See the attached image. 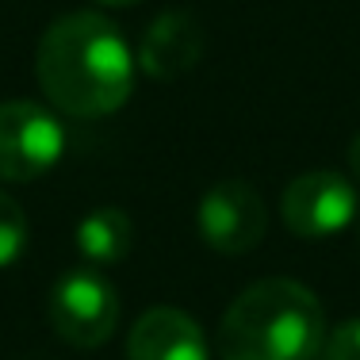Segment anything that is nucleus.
<instances>
[{
  "label": "nucleus",
  "instance_id": "7ed1b4c3",
  "mask_svg": "<svg viewBox=\"0 0 360 360\" xmlns=\"http://www.w3.org/2000/svg\"><path fill=\"white\" fill-rule=\"evenodd\" d=\"M50 326L73 349H100L119 326V291L96 269H70L50 291Z\"/></svg>",
  "mask_w": 360,
  "mask_h": 360
},
{
  "label": "nucleus",
  "instance_id": "ddd939ff",
  "mask_svg": "<svg viewBox=\"0 0 360 360\" xmlns=\"http://www.w3.org/2000/svg\"><path fill=\"white\" fill-rule=\"evenodd\" d=\"M100 4H108V8H131V4H139V0H100Z\"/></svg>",
  "mask_w": 360,
  "mask_h": 360
},
{
  "label": "nucleus",
  "instance_id": "9d476101",
  "mask_svg": "<svg viewBox=\"0 0 360 360\" xmlns=\"http://www.w3.org/2000/svg\"><path fill=\"white\" fill-rule=\"evenodd\" d=\"M27 250V219L8 192H0V269L15 264Z\"/></svg>",
  "mask_w": 360,
  "mask_h": 360
},
{
  "label": "nucleus",
  "instance_id": "1a4fd4ad",
  "mask_svg": "<svg viewBox=\"0 0 360 360\" xmlns=\"http://www.w3.org/2000/svg\"><path fill=\"white\" fill-rule=\"evenodd\" d=\"M73 242L89 264H119L134 245V222L119 207H96L77 222Z\"/></svg>",
  "mask_w": 360,
  "mask_h": 360
},
{
  "label": "nucleus",
  "instance_id": "423d86ee",
  "mask_svg": "<svg viewBox=\"0 0 360 360\" xmlns=\"http://www.w3.org/2000/svg\"><path fill=\"white\" fill-rule=\"evenodd\" d=\"M195 222H200V238L215 253L238 257L261 245L264 230H269V211H264V200L257 195L253 184L219 180L203 192Z\"/></svg>",
  "mask_w": 360,
  "mask_h": 360
},
{
  "label": "nucleus",
  "instance_id": "f03ea898",
  "mask_svg": "<svg viewBox=\"0 0 360 360\" xmlns=\"http://www.w3.org/2000/svg\"><path fill=\"white\" fill-rule=\"evenodd\" d=\"M326 311L307 284L257 280L226 307L215 333L219 360H314L326 345Z\"/></svg>",
  "mask_w": 360,
  "mask_h": 360
},
{
  "label": "nucleus",
  "instance_id": "f8f14e48",
  "mask_svg": "<svg viewBox=\"0 0 360 360\" xmlns=\"http://www.w3.org/2000/svg\"><path fill=\"white\" fill-rule=\"evenodd\" d=\"M349 173H353V180L360 184V134L353 139V146H349Z\"/></svg>",
  "mask_w": 360,
  "mask_h": 360
},
{
  "label": "nucleus",
  "instance_id": "20e7f679",
  "mask_svg": "<svg viewBox=\"0 0 360 360\" xmlns=\"http://www.w3.org/2000/svg\"><path fill=\"white\" fill-rule=\"evenodd\" d=\"M65 153V127L31 100L0 104V180L27 184L46 176Z\"/></svg>",
  "mask_w": 360,
  "mask_h": 360
},
{
  "label": "nucleus",
  "instance_id": "39448f33",
  "mask_svg": "<svg viewBox=\"0 0 360 360\" xmlns=\"http://www.w3.org/2000/svg\"><path fill=\"white\" fill-rule=\"evenodd\" d=\"M284 226L303 242H326L356 219V184L330 169L295 176L280 200Z\"/></svg>",
  "mask_w": 360,
  "mask_h": 360
},
{
  "label": "nucleus",
  "instance_id": "6e6552de",
  "mask_svg": "<svg viewBox=\"0 0 360 360\" xmlns=\"http://www.w3.org/2000/svg\"><path fill=\"white\" fill-rule=\"evenodd\" d=\"M203 54V27L192 12L169 8L146 27L142 46L134 54L142 73H150L153 81H173V77L188 73Z\"/></svg>",
  "mask_w": 360,
  "mask_h": 360
},
{
  "label": "nucleus",
  "instance_id": "9b49d317",
  "mask_svg": "<svg viewBox=\"0 0 360 360\" xmlns=\"http://www.w3.org/2000/svg\"><path fill=\"white\" fill-rule=\"evenodd\" d=\"M322 353L326 360H360V319H349L333 333H326Z\"/></svg>",
  "mask_w": 360,
  "mask_h": 360
},
{
  "label": "nucleus",
  "instance_id": "f257e3e1",
  "mask_svg": "<svg viewBox=\"0 0 360 360\" xmlns=\"http://www.w3.org/2000/svg\"><path fill=\"white\" fill-rule=\"evenodd\" d=\"M134 62L123 31L100 12H70L46 27L35 73L46 100L73 119H104L131 100Z\"/></svg>",
  "mask_w": 360,
  "mask_h": 360
},
{
  "label": "nucleus",
  "instance_id": "0eeeda50",
  "mask_svg": "<svg viewBox=\"0 0 360 360\" xmlns=\"http://www.w3.org/2000/svg\"><path fill=\"white\" fill-rule=\"evenodd\" d=\"M127 360H211L207 333L180 307H150L127 333Z\"/></svg>",
  "mask_w": 360,
  "mask_h": 360
}]
</instances>
